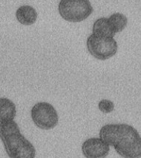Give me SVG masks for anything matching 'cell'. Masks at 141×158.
Here are the masks:
<instances>
[{"label": "cell", "mask_w": 141, "mask_h": 158, "mask_svg": "<svg viewBox=\"0 0 141 158\" xmlns=\"http://www.w3.org/2000/svg\"><path fill=\"white\" fill-rule=\"evenodd\" d=\"M100 137L123 158H141V137L138 131L126 123L104 125Z\"/></svg>", "instance_id": "obj_1"}, {"label": "cell", "mask_w": 141, "mask_h": 158, "mask_svg": "<svg viewBox=\"0 0 141 158\" xmlns=\"http://www.w3.org/2000/svg\"><path fill=\"white\" fill-rule=\"evenodd\" d=\"M9 158H35V149L20 131L12 133L1 138Z\"/></svg>", "instance_id": "obj_2"}, {"label": "cell", "mask_w": 141, "mask_h": 158, "mask_svg": "<svg viewBox=\"0 0 141 158\" xmlns=\"http://www.w3.org/2000/svg\"><path fill=\"white\" fill-rule=\"evenodd\" d=\"M58 10L63 19L71 23H80L93 13V8L89 0H60Z\"/></svg>", "instance_id": "obj_3"}, {"label": "cell", "mask_w": 141, "mask_h": 158, "mask_svg": "<svg viewBox=\"0 0 141 158\" xmlns=\"http://www.w3.org/2000/svg\"><path fill=\"white\" fill-rule=\"evenodd\" d=\"M86 47L94 58L106 60L115 56L118 45L114 37L101 36L92 33L86 40Z\"/></svg>", "instance_id": "obj_4"}, {"label": "cell", "mask_w": 141, "mask_h": 158, "mask_svg": "<svg viewBox=\"0 0 141 158\" xmlns=\"http://www.w3.org/2000/svg\"><path fill=\"white\" fill-rule=\"evenodd\" d=\"M31 117L35 126L43 130L52 129L59 122L56 109L46 102L35 103L31 110Z\"/></svg>", "instance_id": "obj_5"}, {"label": "cell", "mask_w": 141, "mask_h": 158, "mask_svg": "<svg viewBox=\"0 0 141 158\" xmlns=\"http://www.w3.org/2000/svg\"><path fill=\"white\" fill-rule=\"evenodd\" d=\"M110 147L100 137H92L83 142L82 152L86 158H105L109 154Z\"/></svg>", "instance_id": "obj_6"}, {"label": "cell", "mask_w": 141, "mask_h": 158, "mask_svg": "<svg viewBox=\"0 0 141 158\" xmlns=\"http://www.w3.org/2000/svg\"><path fill=\"white\" fill-rule=\"evenodd\" d=\"M37 12L33 7L30 6H22L18 8L15 12L16 19L19 23L25 26L34 24L37 19Z\"/></svg>", "instance_id": "obj_7"}, {"label": "cell", "mask_w": 141, "mask_h": 158, "mask_svg": "<svg viewBox=\"0 0 141 158\" xmlns=\"http://www.w3.org/2000/svg\"><path fill=\"white\" fill-rule=\"evenodd\" d=\"M16 116V107L12 100L8 98H0V123L13 120Z\"/></svg>", "instance_id": "obj_8"}, {"label": "cell", "mask_w": 141, "mask_h": 158, "mask_svg": "<svg viewBox=\"0 0 141 158\" xmlns=\"http://www.w3.org/2000/svg\"><path fill=\"white\" fill-rule=\"evenodd\" d=\"M93 33L101 36L114 37L116 32L111 26L108 18L102 17L95 21L93 26Z\"/></svg>", "instance_id": "obj_9"}, {"label": "cell", "mask_w": 141, "mask_h": 158, "mask_svg": "<svg viewBox=\"0 0 141 158\" xmlns=\"http://www.w3.org/2000/svg\"><path fill=\"white\" fill-rule=\"evenodd\" d=\"M108 20H109L111 26H112L116 33L123 31L126 28L128 22L126 15L120 13V12H116V13L112 14L108 18Z\"/></svg>", "instance_id": "obj_10"}, {"label": "cell", "mask_w": 141, "mask_h": 158, "mask_svg": "<svg viewBox=\"0 0 141 158\" xmlns=\"http://www.w3.org/2000/svg\"><path fill=\"white\" fill-rule=\"evenodd\" d=\"M18 131H20L19 127L14 120L0 123V139Z\"/></svg>", "instance_id": "obj_11"}, {"label": "cell", "mask_w": 141, "mask_h": 158, "mask_svg": "<svg viewBox=\"0 0 141 158\" xmlns=\"http://www.w3.org/2000/svg\"><path fill=\"white\" fill-rule=\"evenodd\" d=\"M98 107L101 112L104 114H110L113 112L114 110V104L112 101L109 100H102L99 102Z\"/></svg>", "instance_id": "obj_12"}]
</instances>
